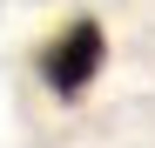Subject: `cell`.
I'll use <instances>...</instances> for the list:
<instances>
[{"mask_svg": "<svg viewBox=\"0 0 155 148\" xmlns=\"http://www.w3.org/2000/svg\"><path fill=\"white\" fill-rule=\"evenodd\" d=\"M108 61V34H101V20H68V27L41 47V81L61 94V101H81L88 81L101 74Z\"/></svg>", "mask_w": 155, "mask_h": 148, "instance_id": "6da1fadb", "label": "cell"}]
</instances>
